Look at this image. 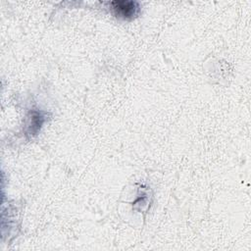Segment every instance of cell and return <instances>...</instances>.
<instances>
[{"instance_id":"6da1fadb","label":"cell","mask_w":251,"mask_h":251,"mask_svg":"<svg viewBox=\"0 0 251 251\" xmlns=\"http://www.w3.org/2000/svg\"><path fill=\"white\" fill-rule=\"evenodd\" d=\"M111 6L118 17L126 20L134 18L139 11V5L135 1L116 0L111 2Z\"/></svg>"}]
</instances>
